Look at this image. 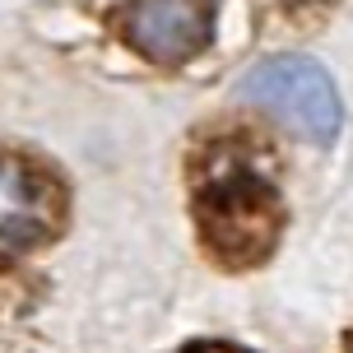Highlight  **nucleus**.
I'll return each mask as SVG.
<instances>
[{"label":"nucleus","mask_w":353,"mask_h":353,"mask_svg":"<svg viewBox=\"0 0 353 353\" xmlns=\"http://www.w3.org/2000/svg\"><path fill=\"white\" fill-rule=\"evenodd\" d=\"M195 237L219 270H256L274 256L288 223L279 168L256 130H200L186 159Z\"/></svg>","instance_id":"nucleus-1"},{"label":"nucleus","mask_w":353,"mask_h":353,"mask_svg":"<svg viewBox=\"0 0 353 353\" xmlns=\"http://www.w3.org/2000/svg\"><path fill=\"white\" fill-rule=\"evenodd\" d=\"M70 223V191L33 154H0V261L47 251Z\"/></svg>","instance_id":"nucleus-2"},{"label":"nucleus","mask_w":353,"mask_h":353,"mask_svg":"<svg viewBox=\"0 0 353 353\" xmlns=\"http://www.w3.org/2000/svg\"><path fill=\"white\" fill-rule=\"evenodd\" d=\"M242 93L251 103H261L270 117H279L293 135L312 144H330L339 135L344 107H339L335 79L307 56H274L261 61L256 70L242 79Z\"/></svg>","instance_id":"nucleus-3"},{"label":"nucleus","mask_w":353,"mask_h":353,"mask_svg":"<svg viewBox=\"0 0 353 353\" xmlns=\"http://www.w3.org/2000/svg\"><path fill=\"white\" fill-rule=\"evenodd\" d=\"M121 33L144 61L181 65L210 47L214 0H125Z\"/></svg>","instance_id":"nucleus-4"},{"label":"nucleus","mask_w":353,"mask_h":353,"mask_svg":"<svg viewBox=\"0 0 353 353\" xmlns=\"http://www.w3.org/2000/svg\"><path fill=\"white\" fill-rule=\"evenodd\" d=\"M172 353H251L242 344H232V339H191V344H181Z\"/></svg>","instance_id":"nucleus-5"},{"label":"nucleus","mask_w":353,"mask_h":353,"mask_svg":"<svg viewBox=\"0 0 353 353\" xmlns=\"http://www.w3.org/2000/svg\"><path fill=\"white\" fill-rule=\"evenodd\" d=\"M344 353H353V325H349V335H344Z\"/></svg>","instance_id":"nucleus-6"}]
</instances>
